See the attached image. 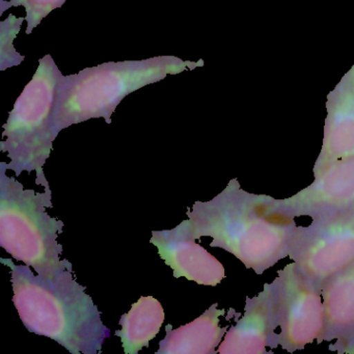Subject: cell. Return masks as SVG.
I'll use <instances>...</instances> for the list:
<instances>
[{
    "mask_svg": "<svg viewBox=\"0 0 354 354\" xmlns=\"http://www.w3.org/2000/svg\"><path fill=\"white\" fill-rule=\"evenodd\" d=\"M277 302V345L288 352L323 342L324 306L321 287L292 261L272 281Z\"/></svg>",
    "mask_w": 354,
    "mask_h": 354,
    "instance_id": "obj_7",
    "label": "cell"
},
{
    "mask_svg": "<svg viewBox=\"0 0 354 354\" xmlns=\"http://www.w3.org/2000/svg\"><path fill=\"white\" fill-rule=\"evenodd\" d=\"M0 261L11 268L14 304L28 331L50 337L73 354L102 352L111 329L72 271L45 279L34 274L28 265L14 264L11 259Z\"/></svg>",
    "mask_w": 354,
    "mask_h": 354,
    "instance_id": "obj_2",
    "label": "cell"
},
{
    "mask_svg": "<svg viewBox=\"0 0 354 354\" xmlns=\"http://www.w3.org/2000/svg\"><path fill=\"white\" fill-rule=\"evenodd\" d=\"M324 306L323 342L337 341L354 333V262L321 285Z\"/></svg>",
    "mask_w": 354,
    "mask_h": 354,
    "instance_id": "obj_12",
    "label": "cell"
},
{
    "mask_svg": "<svg viewBox=\"0 0 354 354\" xmlns=\"http://www.w3.org/2000/svg\"><path fill=\"white\" fill-rule=\"evenodd\" d=\"M225 310L213 304L204 314L188 324L173 328L165 327L167 335L159 343L156 354H215L216 347L227 333V326L221 327L219 317Z\"/></svg>",
    "mask_w": 354,
    "mask_h": 354,
    "instance_id": "obj_11",
    "label": "cell"
},
{
    "mask_svg": "<svg viewBox=\"0 0 354 354\" xmlns=\"http://www.w3.org/2000/svg\"><path fill=\"white\" fill-rule=\"evenodd\" d=\"M203 66V59L192 62L156 57L144 61L109 62L75 75H62L53 113V131L59 136L62 130L74 124L98 118L111 124V115L128 95L167 75Z\"/></svg>",
    "mask_w": 354,
    "mask_h": 354,
    "instance_id": "obj_3",
    "label": "cell"
},
{
    "mask_svg": "<svg viewBox=\"0 0 354 354\" xmlns=\"http://www.w3.org/2000/svg\"><path fill=\"white\" fill-rule=\"evenodd\" d=\"M186 214L196 239L212 238L211 248H223L257 274L289 257L298 229L277 198L245 192L237 179L212 200L194 203Z\"/></svg>",
    "mask_w": 354,
    "mask_h": 354,
    "instance_id": "obj_1",
    "label": "cell"
},
{
    "mask_svg": "<svg viewBox=\"0 0 354 354\" xmlns=\"http://www.w3.org/2000/svg\"><path fill=\"white\" fill-rule=\"evenodd\" d=\"M279 328L273 283H265L256 296L246 299L241 318L227 331L219 346L221 354H262L277 346Z\"/></svg>",
    "mask_w": 354,
    "mask_h": 354,
    "instance_id": "obj_10",
    "label": "cell"
},
{
    "mask_svg": "<svg viewBox=\"0 0 354 354\" xmlns=\"http://www.w3.org/2000/svg\"><path fill=\"white\" fill-rule=\"evenodd\" d=\"M26 18H17L11 14L5 21L0 22V70L20 65L24 57L20 55L13 46L14 39L21 28Z\"/></svg>",
    "mask_w": 354,
    "mask_h": 354,
    "instance_id": "obj_15",
    "label": "cell"
},
{
    "mask_svg": "<svg viewBox=\"0 0 354 354\" xmlns=\"http://www.w3.org/2000/svg\"><path fill=\"white\" fill-rule=\"evenodd\" d=\"M162 304L153 296H142L132 304L127 314L122 315L120 325L115 331L121 339L126 354H138L142 348L149 347L165 322Z\"/></svg>",
    "mask_w": 354,
    "mask_h": 354,
    "instance_id": "obj_14",
    "label": "cell"
},
{
    "mask_svg": "<svg viewBox=\"0 0 354 354\" xmlns=\"http://www.w3.org/2000/svg\"><path fill=\"white\" fill-rule=\"evenodd\" d=\"M63 74L50 55L39 61V67L14 105L3 125L0 151L7 153L9 171L16 176L36 171V184L50 188L44 165L53 152L57 136L53 131V113L57 88Z\"/></svg>",
    "mask_w": 354,
    "mask_h": 354,
    "instance_id": "obj_5",
    "label": "cell"
},
{
    "mask_svg": "<svg viewBox=\"0 0 354 354\" xmlns=\"http://www.w3.org/2000/svg\"><path fill=\"white\" fill-rule=\"evenodd\" d=\"M67 0H11L9 3L0 0L1 12L0 15L11 7H24L26 11V20L28 22L26 35L32 34V30L39 26L53 10L61 8Z\"/></svg>",
    "mask_w": 354,
    "mask_h": 354,
    "instance_id": "obj_16",
    "label": "cell"
},
{
    "mask_svg": "<svg viewBox=\"0 0 354 354\" xmlns=\"http://www.w3.org/2000/svg\"><path fill=\"white\" fill-rule=\"evenodd\" d=\"M189 219L171 230L153 231L150 242L158 254L174 271V277H185L198 285L215 287L225 277L221 262L202 245L189 232Z\"/></svg>",
    "mask_w": 354,
    "mask_h": 354,
    "instance_id": "obj_8",
    "label": "cell"
},
{
    "mask_svg": "<svg viewBox=\"0 0 354 354\" xmlns=\"http://www.w3.org/2000/svg\"><path fill=\"white\" fill-rule=\"evenodd\" d=\"M289 258L310 279L322 285L354 262V207L312 218L298 227Z\"/></svg>",
    "mask_w": 354,
    "mask_h": 354,
    "instance_id": "obj_6",
    "label": "cell"
},
{
    "mask_svg": "<svg viewBox=\"0 0 354 354\" xmlns=\"http://www.w3.org/2000/svg\"><path fill=\"white\" fill-rule=\"evenodd\" d=\"M279 204L292 216L310 218L354 207V157L327 167L310 185Z\"/></svg>",
    "mask_w": 354,
    "mask_h": 354,
    "instance_id": "obj_9",
    "label": "cell"
},
{
    "mask_svg": "<svg viewBox=\"0 0 354 354\" xmlns=\"http://www.w3.org/2000/svg\"><path fill=\"white\" fill-rule=\"evenodd\" d=\"M354 157V97H337L328 109L324 140L315 162L314 176Z\"/></svg>",
    "mask_w": 354,
    "mask_h": 354,
    "instance_id": "obj_13",
    "label": "cell"
},
{
    "mask_svg": "<svg viewBox=\"0 0 354 354\" xmlns=\"http://www.w3.org/2000/svg\"><path fill=\"white\" fill-rule=\"evenodd\" d=\"M330 349L337 353L354 354V333L345 339L335 341V343L331 345Z\"/></svg>",
    "mask_w": 354,
    "mask_h": 354,
    "instance_id": "obj_17",
    "label": "cell"
},
{
    "mask_svg": "<svg viewBox=\"0 0 354 354\" xmlns=\"http://www.w3.org/2000/svg\"><path fill=\"white\" fill-rule=\"evenodd\" d=\"M7 171L0 162V246L45 279L73 272L72 263L59 258L63 245L57 238L65 225L45 210L53 207L50 188L43 194L26 189Z\"/></svg>",
    "mask_w": 354,
    "mask_h": 354,
    "instance_id": "obj_4",
    "label": "cell"
}]
</instances>
